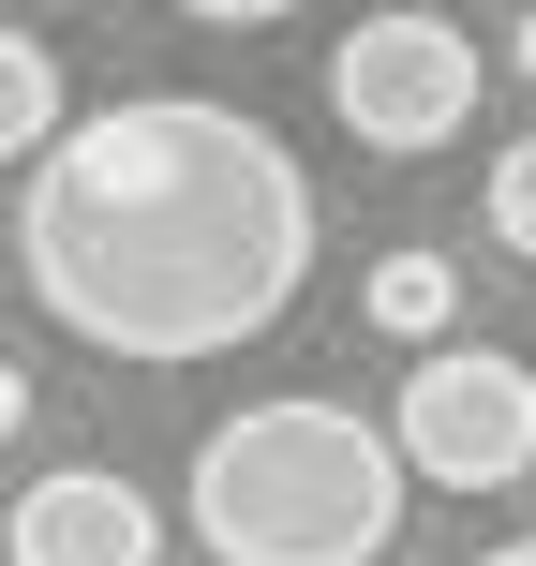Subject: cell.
<instances>
[{
    "mask_svg": "<svg viewBox=\"0 0 536 566\" xmlns=\"http://www.w3.org/2000/svg\"><path fill=\"white\" fill-rule=\"evenodd\" d=\"M15 432H30V373L0 358V448H15Z\"/></svg>",
    "mask_w": 536,
    "mask_h": 566,
    "instance_id": "30bf717a",
    "label": "cell"
},
{
    "mask_svg": "<svg viewBox=\"0 0 536 566\" xmlns=\"http://www.w3.org/2000/svg\"><path fill=\"white\" fill-rule=\"evenodd\" d=\"M388 448H402V478H432V492H507L536 478V373L507 358V343H418V373H402V402H388Z\"/></svg>",
    "mask_w": 536,
    "mask_h": 566,
    "instance_id": "3957f363",
    "label": "cell"
},
{
    "mask_svg": "<svg viewBox=\"0 0 536 566\" xmlns=\"http://www.w3.org/2000/svg\"><path fill=\"white\" fill-rule=\"evenodd\" d=\"M507 60H522V75H536V15H522V45H507Z\"/></svg>",
    "mask_w": 536,
    "mask_h": 566,
    "instance_id": "7c38bea8",
    "label": "cell"
},
{
    "mask_svg": "<svg viewBox=\"0 0 536 566\" xmlns=\"http://www.w3.org/2000/svg\"><path fill=\"white\" fill-rule=\"evenodd\" d=\"M0 566H165V522L119 462H60L0 507Z\"/></svg>",
    "mask_w": 536,
    "mask_h": 566,
    "instance_id": "5b68a950",
    "label": "cell"
},
{
    "mask_svg": "<svg viewBox=\"0 0 536 566\" xmlns=\"http://www.w3.org/2000/svg\"><path fill=\"white\" fill-rule=\"evenodd\" d=\"M328 119L358 149H388V165H418V149H448L462 119H477V30H448V15H358L328 45Z\"/></svg>",
    "mask_w": 536,
    "mask_h": 566,
    "instance_id": "277c9868",
    "label": "cell"
},
{
    "mask_svg": "<svg viewBox=\"0 0 536 566\" xmlns=\"http://www.w3.org/2000/svg\"><path fill=\"white\" fill-rule=\"evenodd\" d=\"M477 566H536V537H507V552H477Z\"/></svg>",
    "mask_w": 536,
    "mask_h": 566,
    "instance_id": "8fae6325",
    "label": "cell"
},
{
    "mask_svg": "<svg viewBox=\"0 0 536 566\" xmlns=\"http://www.w3.org/2000/svg\"><path fill=\"white\" fill-rule=\"evenodd\" d=\"M60 60H45V30H0V165H30V149L60 135Z\"/></svg>",
    "mask_w": 536,
    "mask_h": 566,
    "instance_id": "52a82bcc",
    "label": "cell"
},
{
    "mask_svg": "<svg viewBox=\"0 0 536 566\" xmlns=\"http://www.w3.org/2000/svg\"><path fill=\"white\" fill-rule=\"evenodd\" d=\"M15 269L105 358H149V373L239 358L254 328L298 313L313 179L269 119L209 105V90H135V105H90L30 149Z\"/></svg>",
    "mask_w": 536,
    "mask_h": 566,
    "instance_id": "6da1fadb",
    "label": "cell"
},
{
    "mask_svg": "<svg viewBox=\"0 0 536 566\" xmlns=\"http://www.w3.org/2000/svg\"><path fill=\"white\" fill-rule=\"evenodd\" d=\"M358 313H372L388 343H448V328H462V269H448V254H388V269L358 283Z\"/></svg>",
    "mask_w": 536,
    "mask_h": 566,
    "instance_id": "8992f818",
    "label": "cell"
},
{
    "mask_svg": "<svg viewBox=\"0 0 536 566\" xmlns=\"http://www.w3.org/2000/svg\"><path fill=\"white\" fill-rule=\"evenodd\" d=\"M195 30H269V15H313V0H179Z\"/></svg>",
    "mask_w": 536,
    "mask_h": 566,
    "instance_id": "9c48e42d",
    "label": "cell"
},
{
    "mask_svg": "<svg viewBox=\"0 0 536 566\" xmlns=\"http://www.w3.org/2000/svg\"><path fill=\"white\" fill-rule=\"evenodd\" d=\"M402 448L358 402H239L195 448V537L209 566H372L402 537Z\"/></svg>",
    "mask_w": 536,
    "mask_h": 566,
    "instance_id": "7a4b0ae2",
    "label": "cell"
},
{
    "mask_svg": "<svg viewBox=\"0 0 536 566\" xmlns=\"http://www.w3.org/2000/svg\"><path fill=\"white\" fill-rule=\"evenodd\" d=\"M477 224H492V239H507V254L536 269V135H522V149H492V179H477Z\"/></svg>",
    "mask_w": 536,
    "mask_h": 566,
    "instance_id": "ba28073f",
    "label": "cell"
},
{
    "mask_svg": "<svg viewBox=\"0 0 536 566\" xmlns=\"http://www.w3.org/2000/svg\"><path fill=\"white\" fill-rule=\"evenodd\" d=\"M30 15H75V0H30Z\"/></svg>",
    "mask_w": 536,
    "mask_h": 566,
    "instance_id": "4fadbf2b",
    "label": "cell"
}]
</instances>
